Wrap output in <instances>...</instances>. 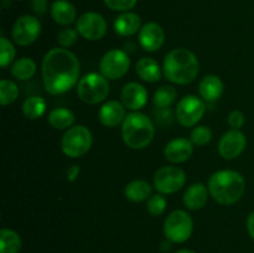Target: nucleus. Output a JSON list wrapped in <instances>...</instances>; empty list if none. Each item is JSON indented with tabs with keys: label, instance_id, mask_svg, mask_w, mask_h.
I'll use <instances>...</instances> for the list:
<instances>
[{
	"label": "nucleus",
	"instance_id": "obj_9",
	"mask_svg": "<svg viewBox=\"0 0 254 253\" xmlns=\"http://www.w3.org/2000/svg\"><path fill=\"white\" fill-rule=\"evenodd\" d=\"M206 112L205 102L197 96L188 94L179 101L176 107V119L185 128L197 126Z\"/></svg>",
	"mask_w": 254,
	"mask_h": 253
},
{
	"label": "nucleus",
	"instance_id": "obj_36",
	"mask_svg": "<svg viewBox=\"0 0 254 253\" xmlns=\"http://www.w3.org/2000/svg\"><path fill=\"white\" fill-rule=\"evenodd\" d=\"M30 6H31L32 11L39 16L46 14L47 9H49V1L47 0H31L30 1Z\"/></svg>",
	"mask_w": 254,
	"mask_h": 253
},
{
	"label": "nucleus",
	"instance_id": "obj_4",
	"mask_svg": "<svg viewBox=\"0 0 254 253\" xmlns=\"http://www.w3.org/2000/svg\"><path fill=\"white\" fill-rule=\"evenodd\" d=\"M155 135L153 121L146 114L131 112L122 123V136L127 146L135 150L146 148Z\"/></svg>",
	"mask_w": 254,
	"mask_h": 253
},
{
	"label": "nucleus",
	"instance_id": "obj_19",
	"mask_svg": "<svg viewBox=\"0 0 254 253\" xmlns=\"http://www.w3.org/2000/svg\"><path fill=\"white\" fill-rule=\"evenodd\" d=\"M141 19L138 14L131 11L122 12L117 19L114 20V31L119 36L128 37L136 34L141 29Z\"/></svg>",
	"mask_w": 254,
	"mask_h": 253
},
{
	"label": "nucleus",
	"instance_id": "obj_7",
	"mask_svg": "<svg viewBox=\"0 0 254 253\" xmlns=\"http://www.w3.org/2000/svg\"><path fill=\"white\" fill-rule=\"evenodd\" d=\"M193 231V221L184 210H175L165 218L164 235L173 243H184L191 237Z\"/></svg>",
	"mask_w": 254,
	"mask_h": 253
},
{
	"label": "nucleus",
	"instance_id": "obj_20",
	"mask_svg": "<svg viewBox=\"0 0 254 253\" xmlns=\"http://www.w3.org/2000/svg\"><path fill=\"white\" fill-rule=\"evenodd\" d=\"M51 16L56 24L68 26L76 20V7L68 0H56L51 5Z\"/></svg>",
	"mask_w": 254,
	"mask_h": 253
},
{
	"label": "nucleus",
	"instance_id": "obj_5",
	"mask_svg": "<svg viewBox=\"0 0 254 253\" xmlns=\"http://www.w3.org/2000/svg\"><path fill=\"white\" fill-rule=\"evenodd\" d=\"M111 87L102 73L91 72L79 79L77 84V94L79 99L87 104H98L108 97Z\"/></svg>",
	"mask_w": 254,
	"mask_h": 253
},
{
	"label": "nucleus",
	"instance_id": "obj_39",
	"mask_svg": "<svg viewBox=\"0 0 254 253\" xmlns=\"http://www.w3.org/2000/svg\"><path fill=\"white\" fill-rule=\"evenodd\" d=\"M175 253H196V252H193V251H191V250H179L178 252H175Z\"/></svg>",
	"mask_w": 254,
	"mask_h": 253
},
{
	"label": "nucleus",
	"instance_id": "obj_16",
	"mask_svg": "<svg viewBox=\"0 0 254 253\" xmlns=\"http://www.w3.org/2000/svg\"><path fill=\"white\" fill-rule=\"evenodd\" d=\"M193 153V144L190 139L176 138L169 141L164 149L166 160L173 164H181L188 161Z\"/></svg>",
	"mask_w": 254,
	"mask_h": 253
},
{
	"label": "nucleus",
	"instance_id": "obj_18",
	"mask_svg": "<svg viewBox=\"0 0 254 253\" xmlns=\"http://www.w3.org/2000/svg\"><path fill=\"white\" fill-rule=\"evenodd\" d=\"M208 193H210L208 188L203 185L202 183L192 184V185H190L186 189L185 193H184V205L189 210H200V208H202L207 203Z\"/></svg>",
	"mask_w": 254,
	"mask_h": 253
},
{
	"label": "nucleus",
	"instance_id": "obj_29",
	"mask_svg": "<svg viewBox=\"0 0 254 253\" xmlns=\"http://www.w3.org/2000/svg\"><path fill=\"white\" fill-rule=\"evenodd\" d=\"M19 87L10 79H1L0 81V103L1 106H9L14 103L19 97Z\"/></svg>",
	"mask_w": 254,
	"mask_h": 253
},
{
	"label": "nucleus",
	"instance_id": "obj_24",
	"mask_svg": "<svg viewBox=\"0 0 254 253\" xmlns=\"http://www.w3.org/2000/svg\"><path fill=\"white\" fill-rule=\"evenodd\" d=\"M74 114L73 112L67 108H55L50 112L47 121L50 126L55 129H69L73 126L74 123Z\"/></svg>",
	"mask_w": 254,
	"mask_h": 253
},
{
	"label": "nucleus",
	"instance_id": "obj_31",
	"mask_svg": "<svg viewBox=\"0 0 254 253\" xmlns=\"http://www.w3.org/2000/svg\"><path fill=\"white\" fill-rule=\"evenodd\" d=\"M166 206H168V201H166L165 196L159 192L148 198L146 210L151 216H160L165 212Z\"/></svg>",
	"mask_w": 254,
	"mask_h": 253
},
{
	"label": "nucleus",
	"instance_id": "obj_13",
	"mask_svg": "<svg viewBox=\"0 0 254 253\" xmlns=\"http://www.w3.org/2000/svg\"><path fill=\"white\" fill-rule=\"evenodd\" d=\"M247 138L240 129H230L226 131L218 143V153L226 160H233L245 151Z\"/></svg>",
	"mask_w": 254,
	"mask_h": 253
},
{
	"label": "nucleus",
	"instance_id": "obj_12",
	"mask_svg": "<svg viewBox=\"0 0 254 253\" xmlns=\"http://www.w3.org/2000/svg\"><path fill=\"white\" fill-rule=\"evenodd\" d=\"M77 31L83 39L89 40V41H97L104 37L107 34V25L106 19L101 14L94 11L84 12L77 20Z\"/></svg>",
	"mask_w": 254,
	"mask_h": 253
},
{
	"label": "nucleus",
	"instance_id": "obj_28",
	"mask_svg": "<svg viewBox=\"0 0 254 253\" xmlns=\"http://www.w3.org/2000/svg\"><path fill=\"white\" fill-rule=\"evenodd\" d=\"M176 97H178V91L175 87L165 84L156 89L153 97V102L158 108L165 109L173 106L174 102L176 101Z\"/></svg>",
	"mask_w": 254,
	"mask_h": 253
},
{
	"label": "nucleus",
	"instance_id": "obj_37",
	"mask_svg": "<svg viewBox=\"0 0 254 253\" xmlns=\"http://www.w3.org/2000/svg\"><path fill=\"white\" fill-rule=\"evenodd\" d=\"M79 166L78 165H73V166H69L68 170H67V180L69 183H74L77 180L79 175Z\"/></svg>",
	"mask_w": 254,
	"mask_h": 253
},
{
	"label": "nucleus",
	"instance_id": "obj_17",
	"mask_svg": "<svg viewBox=\"0 0 254 253\" xmlns=\"http://www.w3.org/2000/svg\"><path fill=\"white\" fill-rule=\"evenodd\" d=\"M126 117V107L118 101L106 102L98 112L99 122L108 128H114L123 123Z\"/></svg>",
	"mask_w": 254,
	"mask_h": 253
},
{
	"label": "nucleus",
	"instance_id": "obj_27",
	"mask_svg": "<svg viewBox=\"0 0 254 253\" xmlns=\"http://www.w3.org/2000/svg\"><path fill=\"white\" fill-rule=\"evenodd\" d=\"M46 111V102L39 96L29 97L22 103V113L27 119H39Z\"/></svg>",
	"mask_w": 254,
	"mask_h": 253
},
{
	"label": "nucleus",
	"instance_id": "obj_8",
	"mask_svg": "<svg viewBox=\"0 0 254 253\" xmlns=\"http://www.w3.org/2000/svg\"><path fill=\"white\" fill-rule=\"evenodd\" d=\"M130 68V59L123 50L107 51L99 62V71L109 81H116L126 76Z\"/></svg>",
	"mask_w": 254,
	"mask_h": 253
},
{
	"label": "nucleus",
	"instance_id": "obj_38",
	"mask_svg": "<svg viewBox=\"0 0 254 253\" xmlns=\"http://www.w3.org/2000/svg\"><path fill=\"white\" fill-rule=\"evenodd\" d=\"M247 231L251 237H252V240H254V211L250 213L247 218Z\"/></svg>",
	"mask_w": 254,
	"mask_h": 253
},
{
	"label": "nucleus",
	"instance_id": "obj_25",
	"mask_svg": "<svg viewBox=\"0 0 254 253\" xmlns=\"http://www.w3.org/2000/svg\"><path fill=\"white\" fill-rule=\"evenodd\" d=\"M36 73V63L32 59L21 57L11 66V74L19 81H29Z\"/></svg>",
	"mask_w": 254,
	"mask_h": 253
},
{
	"label": "nucleus",
	"instance_id": "obj_21",
	"mask_svg": "<svg viewBox=\"0 0 254 253\" xmlns=\"http://www.w3.org/2000/svg\"><path fill=\"white\" fill-rule=\"evenodd\" d=\"M198 93L202 97L203 101H217L223 93L222 79L216 74H207L201 79L198 84Z\"/></svg>",
	"mask_w": 254,
	"mask_h": 253
},
{
	"label": "nucleus",
	"instance_id": "obj_32",
	"mask_svg": "<svg viewBox=\"0 0 254 253\" xmlns=\"http://www.w3.org/2000/svg\"><path fill=\"white\" fill-rule=\"evenodd\" d=\"M211 139H212V130L207 126H195L193 130L191 131L190 140L192 141L193 145L205 146L206 144L210 143Z\"/></svg>",
	"mask_w": 254,
	"mask_h": 253
},
{
	"label": "nucleus",
	"instance_id": "obj_26",
	"mask_svg": "<svg viewBox=\"0 0 254 253\" xmlns=\"http://www.w3.org/2000/svg\"><path fill=\"white\" fill-rule=\"evenodd\" d=\"M21 237L10 228L0 231V253H19L21 250Z\"/></svg>",
	"mask_w": 254,
	"mask_h": 253
},
{
	"label": "nucleus",
	"instance_id": "obj_11",
	"mask_svg": "<svg viewBox=\"0 0 254 253\" xmlns=\"http://www.w3.org/2000/svg\"><path fill=\"white\" fill-rule=\"evenodd\" d=\"M41 34V22L36 16L22 15L15 21L11 36L19 46H29L34 44Z\"/></svg>",
	"mask_w": 254,
	"mask_h": 253
},
{
	"label": "nucleus",
	"instance_id": "obj_33",
	"mask_svg": "<svg viewBox=\"0 0 254 253\" xmlns=\"http://www.w3.org/2000/svg\"><path fill=\"white\" fill-rule=\"evenodd\" d=\"M77 37H78V31L71 27H64L57 35V42L60 44V46L67 49V47H71L72 45L76 44Z\"/></svg>",
	"mask_w": 254,
	"mask_h": 253
},
{
	"label": "nucleus",
	"instance_id": "obj_15",
	"mask_svg": "<svg viewBox=\"0 0 254 253\" xmlns=\"http://www.w3.org/2000/svg\"><path fill=\"white\" fill-rule=\"evenodd\" d=\"M121 98L126 108L138 112L148 103V91L138 82H129L122 89Z\"/></svg>",
	"mask_w": 254,
	"mask_h": 253
},
{
	"label": "nucleus",
	"instance_id": "obj_14",
	"mask_svg": "<svg viewBox=\"0 0 254 253\" xmlns=\"http://www.w3.org/2000/svg\"><path fill=\"white\" fill-rule=\"evenodd\" d=\"M165 41V32L158 22H146L139 31V44L145 51L155 52L161 49Z\"/></svg>",
	"mask_w": 254,
	"mask_h": 253
},
{
	"label": "nucleus",
	"instance_id": "obj_34",
	"mask_svg": "<svg viewBox=\"0 0 254 253\" xmlns=\"http://www.w3.org/2000/svg\"><path fill=\"white\" fill-rule=\"evenodd\" d=\"M138 0H104L107 7L114 11H129L136 5Z\"/></svg>",
	"mask_w": 254,
	"mask_h": 253
},
{
	"label": "nucleus",
	"instance_id": "obj_23",
	"mask_svg": "<svg viewBox=\"0 0 254 253\" xmlns=\"http://www.w3.org/2000/svg\"><path fill=\"white\" fill-rule=\"evenodd\" d=\"M151 191H153V188L148 181L138 179V180H133L127 184L124 189V195L131 202H143L150 197Z\"/></svg>",
	"mask_w": 254,
	"mask_h": 253
},
{
	"label": "nucleus",
	"instance_id": "obj_30",
	"mask_svg": "<svg viewBox=\"0 0 254 253\" xmlns=\"http://www.w3.org/2000/svg\"><path fill=\"white\" fill-rule=\"evenodd\" d=\"M15 51L14 45L10 42L5 36L0 37V66L1 68H6L15 59Z\"/></svg>",
	"mask_w": 254,
	"mask_h": 253
},
{
	"label": "nucleus",
	"instance_id": "obj_10",
	"mask_svg": "<svg viewBox=\"0 0 254 253\" xmlns=\"http://www.w3.org/2000/svg\"><path fill=\"white\" fill-rule=\"evenodd\" d=\"M186 184V174L178 166H163L154 175V188L163 195L178 192Z\"/></svg>",
	"mask_w": 254,
	"mask_h": 253
},
{
	"label": "nucleus",
	"instance_id": "obj_3",
	"mask_svg": "<svg viewBox=\"0 0 254 253\" xmlns=\"http://www.w3.org/2000/svg\"><path fill=\"white\" fill-rule=\"evenodd\" d=\"M207 188L216 202L230 206L242 198L246 191V180L238 171L218 170L210 176Z\"/></svg>",
	"mask_w": 254,
	"mask_h": 253
},
{
	"label": "nucleus",
	"instance_id": "obj_22",
	"mask_svg": "<svg viewBox=\"0 0 254 253\" xmlns=\"http://www.w3.org/2000/svg\"><path fill=\"white\" fill-rule=\"evenodd\" d=\"M135 71L143 81L155 83L161 78V68L156 60L151 57H143L135 64Z\"/></svg>",
	"mask_w": 254,
	"mask_h": 253
},
{
	"label": "nucleus",
	"instance_id": "obj_35",
	"mask_svg": "<svg viewBox=\"0 0 254 253\" xmlns=\"http://www.w3.org/2000/svg\"><path fill=\"white\" fill-rule=\"evenodd\" d=\"M227 121L232 129H241L243 126V124H245V114L241 111H238V109H235V111H232L230 113Z\"/></svg>",
	"mask_w": 254,
	"mask_h": 253
},
{
	"label": "nucleus",
	"instance_id": "obj_6",
	"mask_svg": "<svg viewBox=\"0 0 254 253\" xmlns=\"http://www.w3.org/2000/svg\"><path fill=\"white\" fill-rule=\"evenodd\" d=\"M92 141V133L86 126H73L62 135L61 150L68 158H81L91 150Z\"/></svg>",
	"mask_w": 254,
	"mask_h": 253
},
{
	"label": "nucleus",
	"instance_id": "obj_1",
	"mask_svg": "<svg viewBox=\"0 0 254 253\" xmlns=\"http://www.w3.org/2000/svg\"><path fill=\"white\" fill-rule=\"evenodd\" d=\"M42 82L47 93L64 94L79 82L81 66L73 52L64 47L52 49L42 60Z\"/></svg>",
	"mask_w": 254,
	"mask_h": 253
},
{
	"label": "nucleus",
	"instance_id": "obj_2",
	"mask_svg": "<svg viewBox=\"0 0 254 253\" xmlns=\"http://www.w3.org/2000/svg\"><path fill=\"white\" fill-rule=\"evenodd\" d=\"M164 76L175 84H189L193 82L200 71L197 57L190 50L179 47L169 52L164 59Z\"/></svg>",
	"mask_w": 254,
	"mask_h": 253
}]
</instances>
